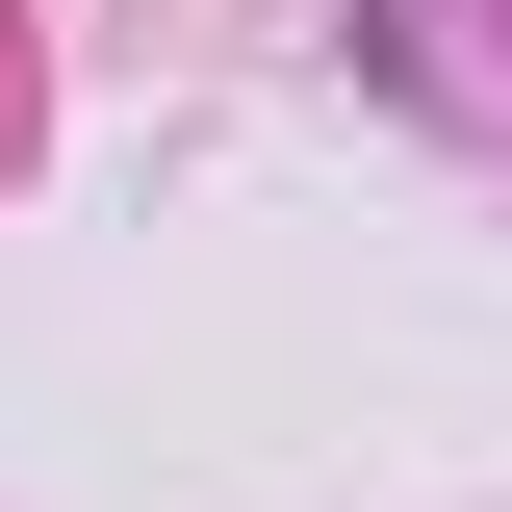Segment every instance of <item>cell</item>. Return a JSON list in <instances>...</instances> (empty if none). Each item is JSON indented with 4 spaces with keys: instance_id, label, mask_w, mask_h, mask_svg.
<instances>
[]
</instances>
